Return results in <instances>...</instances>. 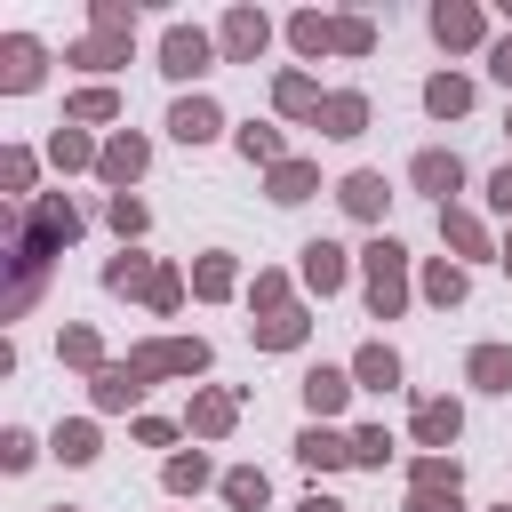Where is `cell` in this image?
<instances>
[{
    "label": "cell",
    "instance_id": "1",
    "mask_svg": "<svg viewBox=\"0 0 512 512\" xmlns=\"http://www.w3.org/2000/svg\"><path fill=\"white\" fill-rule=\"evenodd\" d=\"M64 240H80V208L64 200V192H40L32 208H24V224H16V240H8V264H16V280H8V320L16 312H32V296H40V272H48V256L64 248Z\"/></svg>",
    "mask_w": 512,
    "mask_h": 512
},
{
    "label": "cell",
    "instance_id": "2",
    "mask_svg": "<svg viewBox=\"0 0 512 512\" xmlns=\"http://www.w3.org/2000/svg\"><path fill=\"white\" fill-rule=\"evenodd\" d=\"M360 280H368V312H376V320H400V304H408V248L376 232V240L360 248Z\"/></svg>",
    "mask_w": 512,
    "mask_h": 512
},
{
    "label": "cell",
    "instance_id": "3",
    "mask_svg": "<svg viewBox=\"0 0 512 512\" xmlns=\"http://www.w3.org/2000/svg\"><path fill=\"white\" fill-rule=\"evenodd\" d=\"M128 368L152 384V376H200L208 368V344L200 336H152V344H136L128 352Z\"/></svg>",
    "mask_w": 512,
    "mask_h": 512
},
{
    "label": "cell",
    "instance_id": "4",
    "mask_svg": "<svg viewBox=\"0 0 512 512\" xmlns=\"http://www.w3.org/2000/svg\"><path fill=\"white\" fill-rule=\"evenodd\" d=\"M216 56H224V48H216L200 24H168V32H160V72H168V80H200Z\"/></svg>",
    "mask_w": 512,
    "mask_h": 512
},
{
    "label": "cell",
    "instance_id": "5",
    "mask_svg": "<svg viewBox=\"0 0 512 512\" xmlns=\"http://www.w3.org/2000/svg\"><path fill=\"white\" fill-rule=\"evenodd\" d=\"M216 48H224V64H256V56L272 48V16H264V8H232V16L216 24Z\"/></svg>",
    "mask_w": 512,
    "mask_h": 512
},
{
    "label": "cell",
    "instance_id": "6",
    "mask_svg": "<svg viewBox=\"0 0 512 512\" xmlns=\"http://www.w3.org/2000/svg\"><path fill=\"white\" fill-rule=\"evenodd\" d=\"M40 72H48V48H40L32 32H8V40H0V88H8V96H32Z\"/></svg>",
    "mask_w": 512,
    "mask_h": 512
},
{
    "label": "cell",
    "instance_id": "7",
    "mask_svg": "<svg viewBox=\"0 0 512 512\" xmlns=\"http://www.w3.org/2000/svg\"><path fill=\"white\" fill-rule=\"evenodd\" d=\"M152 168V144L136 136V128H120V136H104V152H96V176L112 184V192H128L136 176Z\"/></svg>",
    "mask_w": 512,
    "mask_h": 512
},
{
    "label": "cell",
    "instance_id": "8",
    "mask_svg": "<svg viewBox=\"0 0 512 512\" xmlns=\"http://www.w3.org/2000/svg\"><path fill=\"white\" fill-rule=\"evenodd\" d=\"M408 432H416V448H424V456H448V448L464 440V408H456V400H416Z\"/></svg>",
    "mask_w": 512,
    "mask_h": 512
},
{
    "label": "cell",
    "instance_id": "9",
    "mask_svg": "<svg viewBox=\"0 0 512 512\" xmlns=\"http://www.w3.org/2000/svg\"><path fill=\"white\" fill-rule=\"evenodd\" d=\"M184 424H192V440H224V432L240 424V392L200 384V392H192V408H184Z\"/></svg>",
    "mask_w": 512,
    "mask_h": 512
},
{
    "label": "cell",
    "instance_id": "10",
    "mask_svg": "<svg viewBox=\"0 0 512 512\" xmlns=\"http://www.w3.org/2000/svg\"><path fill=\"white\" fill-rule=\"evenodd\" d=\"M432 40H440V48H480V40H488V16H480L472 0H440V8H432Z\"/></svg>",
    "mask_w": 512,
    "mask_h": 512
},
{
    "label": "cell",
    "instance_id": "11",
    "mask_svg": "<svg viewBox=\"0 0 512 512\" xmlns=\"http://www.w3.org/2000/svg\"><path fill=\"white\" fill-rule=\"evenodd\" d=\"M168 136H176V144H216V136H224V112H216L208 96H176V104H168Z\"/></svg>",
    "mask_w": 512,
    "mask_h": 512
},
{
    "label": "cell",
    "instance_id": "12",
    "mask_svg": "<svg viewBox=\"0 0 512 512\" xmlns=\"http://www.w3.org/2000/svg\"><path fill=\"white\" fill-rule=\"evenodd\" d=\"M384 200H392V184H384L376 168H352V176L336 184V208L360 216V224H384Z\"/></svg>",
    "mask_w": 512,
    "mask_h": 512
},
{
    "label": "cell",
    "instance_id": "13",
    "mask_svg": "<svg viewBox=\"0 0 512 512\" xmlns=\"http://www.w3.org/2000/svg\"><path fill=\"white\" fill-rule=\"evenodd\" d=\"M296 256H304V288H312V296H336V288L352 280V256H344L336 240H304Z\"/></svg>",
    "mask_w": 512,
    "mask_h": 512
},
{
    "label": "cell",
    "instance_id": "14",
    "mask_svg": "<svg viewBox=\"0 0 512 512\" xmlns=\"http://www.w3.org/2000/svg\"><path fill=\"white\" fill-rule=\"evenodd\" d=\"M288 40H296V56H344V16L304 8V16H288Z\"/></svg>",
    "mask_w": 512,
    "mask_h": 512
},
{
    "label": "cell",
    "instance_id": "15",
    "mask_svg": "<svg viewBox=\"0 0 512 512\" xmlns=\"http://www.w3.org/2000/svg\"><path fill=\"white\" fill-rule=\"evenodd\" d=\"M408 184H416V192H432V200H440V208H448V192H456V184H464V160H456V152H440V144H432V152H416V160H408Z\"/></svg>",
    "mask_w": 512,
    "mask_h": 512
},
{
    "label": "cell",
    "instance_id": "16",
    "mask_svg": "<svg viewBox=\"0 0 512 512\" xmlns=\"http://www.w3.org/2000/svg\"><path fill=\"white\" fill-rule=\"evenodd\" d=\"M440 240H448V256H504V248L488 240V224H480L472 208H456V200L440 208Z\"/></svg>",
    "mask_w": 512,
    "mask_h": 512
},
{
    "label": "cell",
    "instance_id": "17",
    "mask_svg": "<svg viewBox=\"0 0 512 512\" xmlns=\"http://www.w3.org/2000/svg\"><path fill=\"white\" fill-rule=\"evenodd\" d=\"M296 464H304V472H336V464H352V440H344L336 424H304V432H296Z\"/></svg>",
    "mask_w": 512,
    "mask_h": 512
},
{
    "label": "cell",
    "instance_id": "18",
    "mask_svg": "<svg viewBox=\"0 0 512 512\" xmlns=\"http://www.w3.org/2000/svg\"><path fill=\"white\" fill-rule=\"evenodd\" d=\"M104 288H112V296H144V304H152V288H160V264H152V256H136V248H120V256L104 264Z\"/></svg>",
    "mask_w": 512,
    "mask_h": 512
},
{
    "label": "cell",
    "instance_id": "19",
    "mask_svg": "<svg viewBox=\"0 0 512 512\" xmlns=\"http://www.w3.org/2000/svg\"><path fill=\"white\" fill-rule=\"evenodd\" d=\"M88 392H96V408H104V416H128V408L144 400V376H136L128 360H112L104 376H88Z\"/></svg>",
    "mask_w": 512,
    "mask_h": 512
},
{
    "label": "cell",
    "instance_id": "20",
    "mask_svg": "<svg viewBox=\"0 0 512 512\" xmlns=\"http://www.w3.org/2000/svg\"><path fill=\"white\" fill-rule=\"evenodd\" d=\"M344 400H352V368H304V408H312V424H328Z\"/></svg>",
    "mask_w": 512,
    "mask_h": 512
},
{
    "label": "cell",
    "instance_id": "21",
    "mask_svg": "<svg viewBox=\"0 0 512 512\" xmlns=\"http://www.w3.org/2000/svg\"><path fill=\"white\" fill-rule=\"evenodd\" d=\"M312 128H320V136H368V96H360V88H336Z\"/></svg>",
    "mask_w": 512,
    "mask_h": 512
},
{
    "label": "cell",
    "instance_id": "22",
    "mask_svg": "<svg viewBox=\"0 0 512 512\" xmlns=\"http://www.w3.org/2000/svg\"><path fill=\"white\" fill-rule=\"evenodd\" d=\"M464 384L512 392V344H472V352H464Z\"/></svg>",
    "mask_w": 512,
    "mask_h": 512
},
{
    "label": "cell",
    "instance_id": "23",
    "mask_svg": "<svg viewBox=\"0 0 512 512\" xmlns=\"http://www.w3.org/2000/svg\"><path fill=\"white\" fill-rule=\"evenodd\" d=\"M272 104H280L288 120H320V104H328V96H320V80H312V72H280V80H272Z\"/></svg>",
    "mask_w": 512,
    "mask_h": 512
},
{
    "label": "cell",
    "instance_id": "24",
    "mask_svg": "<svg viewBox=\"0 0 512 512\" xmlns=\"http://www.w3.org/2000/svg\"><path fill=\"white\" fill-rule=\"evenodd\" d=\"M424 112H432V120H464V112H472V80H464V72H432V80H424Z\"/></svg>",
    "mask_w": 512,
    "mask_h": 512
},
{
    "label": "cell",
    "instance_id": "25",
    "mask_svg": "<svg viewBox=\"0 0 512 512\" xmlns=\"http://www.w3.org/2000/svg\"><path fill=\"white\" fill-rule=\"evenodd\" d=\"M240 288V264L224 256V248H208V256H192V296H208V304H224Z\"/></svg>",
    "mask_w": 512,
    "mask_h": 512
},
{
    "label": "cell",
    "instance_id": "26",
    "mask_svg": "<svg viewBox=\"0 0 512 512\" xmlns=\"http://www.w3.org/2000/svg\"><path fill=\"white\" fill-rule=\"evenodd\" d=\"M352 384H360V392H392V384H400V352H392V344H360V352H352Z\"/></svg>",
    "mask_w": 512,
    "mask_h": 512
},
{
    "label": "cell",
    "instance_id": "27",
    "mask_svg": "<svg viewBox=\"0 0 512 512\" xmlns=\"http://www.w3.org/2000/svg\"><path fill=\"white\" fill-rule=\"evenodd\" d=\"M64 64H80V72H112V64H128V40H120V32H88V40L64 48Z\"/></svg>",
    "mask_w": 512,
    "mask_h": 512
},
{
    "label": "cell",
    "instance_id": "28",
    "mask_svg": "<svg viewBox=\"0 0 512 512\" xmlns=\"http://www.w3.org/2000/svg\"><path fill=\"white\" fill-rule=\"evenodd\" d=\"M64 120H72V128H96V120H120V88H104V80H88V88H72V104H64Z\"/></svg>",
    "mask_w": 512,
    "mask_h": 512
},
{
    "label": "cell",
    "instance_id": "29",
    "mask_svg": "<svg viewBox=\"0 0 512 512\" xmlns=\"http://www.w3.org/2000/svg\"><path fill=\"white\" fill-rule=\"evenodd\" d=\"M232 144H240V160H256L264 176H272L280 160H296V152H288V136H280V128H256V120H248V128H232Z\"/></svg>",
    "mask_w": 512,
    "mask_h": 512
},
{
    "label": "cell",
    "instance_id": "30",
    "mask_svg": "<svg viewBox=\"0 0 512 512\" xmlns=\"http://www.w3.org/2000/svg\"><path fill=\"white\" fill-rule=\"evenodd\" d=\"M416 288H424V304H440V312H448V304H464V288H472V280H464V264H456V256H432Z\"/></svg>",
    "mask_w": 512,
    "mask_h": 512
},
{
    "label": "cell",
    "instance_id": "31",
    "mask_svg": "<svg viewBox=\"0 0 512 512\" xmlns=\"http://www.w3.org/2000/svg\"><path fill=\"white\" fill-rule=\"evenodd\" d=\"M248 336H256V352H296L312 336V320L304 312H272V320H248Z\"/></svg>",
    "mask_w": 512,
    "mask_h": 512
},
{
    "label": "cell",
    "instance_id": "32",
    "mask_svg": "<svg viewBox=\"0 0 512 512\" xmlns=\"http://www.w3.org/2000/svg\"><path fill=\"white\" fill-rule=\"evenodd\" d=\"M56 360H64V368H88V376H104V368H112L96 328H64V336H56Z\"/></svg>",
    "mask_w": 512,
    "mask_h": 512
},
{
    "label": "cell",
    "instance_id": "33",
    "mask_svg": "<svg viewBox=\"0 0 512 512\" xmlns=\"http://www.w3.org/2000/svg\"><path fill=\"white\" fill-rule=\"evenodd\" d=\"M264 496H272L264 464H232V472H224V504H232V512H264Z\"/></svg>",
    "mask_w": 512,
    "mask_h": 512
},
{
    "label": "cell",
    "instance_id": "34",
    "mask_svg": "<svg viewBox=\"0 0 512 512\" xmlns=\"http://www.w3.org/2000/svg\"><path fill=\"white\" fill-rule=\"evenodd\" d=\"M312 192H320V168H312V160H280V168H272V200H280V208H296V200H312Z\"/></svg>",
    "mask_w": 512,
    "mask_h": 512
},
{
    "label": "cell",
    "instance_id": "35",
    "mask_svg": "<svg viewBox=\"0 0 512 512\" xmlns=\"http://www.w3.org/2000/svg\"><path fill=\"white\" fill-rule=\"evenodd\" d=\"M48 448H56L64 464H96V448H104V440H96V424H88V416H72V424H56V440H48Z\"/></svg>",
    "mask_w": 512,
    "mask_h": 512
},
{
    "label": "cell",
    "instance_id": "36",
    "mask_svg": "<svg viewBox=\"0 0 512 512\" xmlns=\"http://www.w3.org/2000/svg\"><path fill=\"white\" fill-rule=\"evenodd\" d=\"M160 480H168V496H200L216 472H208V456L192 448V456H168V472H160Z\"/></svg>",
    "mask_w": 512,
    "mask_h": 512
},
{
    "label": "cell",
    "instance_id": "37",
    "mask_svg": "<svg viewBox=\"0 0 512 512\" xmlns=\"http://www.w3.org/2000/svg\"><path fill=\"white\" fill-rule=\"evenodd\" d=\"M408 488H456V496H464V464H456V456H416V464H408Z\"/></svg>",
    "mask_w": 512,
    "mask_h": 512
},
{
    "label": "cell",
    "instance_id": "38",
    "mask_svg": "<svg viewBox=\"0 0 512 512\" xmlns=\"http://www.w3.org/2000/svg\"><path fill=\"white\" fill-rule=\"evenodd\" d=\"M96 152H104V144H88L80 128H56V136H48V160H56V168H96Z\"/></svg>",
    "mask_w": 512,
    "mask_h": 512
},
{
    "label": "cell",
    "instance_id": "39",
    "mask_svg": "<svg viewBox=\"0 0 512 512\" xmlns=\"http://www.w3.org/2000/svg\"><path fill=\"white\" fill-rule=\"evenodd\" d=\"M248 304H256V320H272V312H296V304H288V272H256Z\"/></svg>",
    "mask_w": 512,
    "mask_h": 512
},
{
    "label": "cell",
    "instance_id": "40",
    "mask_svg": "<svg viewBox=\"0 0 512 512\" xmlns=\"http://www.w3.org/2000/svg\"><path fill=\"white\" fill-rule=\"evenodd\" d=\"M104 224H112L120 240H136V232H144V200H136V192H112V200H104Z\"/></svg>",
    "mask_w": 512,
    "mask_h": 512
},
{
    "label": "cell",
    "instance_id": "41",
    "mask_svg": "<svg viewBox=\"0 0 512 512\" xmlns=\"http://www.w3.org/2000/svg\"><path fill=\"white\" fill-rule=\"evenodd\" d=\"M384 456H392V432H384V424H360V432H352V464L384 472Z\"/></svg>",
    "mask_w": 512,
    "mask_h": 512
},
{
    "label": "cell",
    "instance_id": "42",
    "mask_svg": "<svg viewBox=\"0 0 512 512\" xmlns=\"http://www.w3.org/2000/svg\"><path fill=\"white\" fill-rule=\"evenodd\" d=\"M88 24H96V32H120V40H136V8H128V0H96V8H88Z\"/></svg>",
    "mask_w": 512,
    "mask_h": 512
},
{
    "label": "cell",
    "instance_id": "43",
    "mask_svg": "<svg viewBox=\"0 0 512 512\" xmlns=\"http://www.w3.org/2000/svg\"><path fill=\"white\" fill-rule=\"evenodd\" d=\"M0 184H8L16 200H40V192H32V152H8V160H0Z\"/></svg>",
    "mask_w": 512,
    "mask_h": 512
},
{
    "label": "cell",
    "instance_id": "44",
    "mask_svg": "<svg viewBox=\"0 0 512 512\" xmlns=\"http://www.w3.org/2000/svg\"><path fill=\"white\" fill-rule=\"evenodd\" d=\"M32 456H40V440H32V432H0V464H8V472H24Z\"/></svg>",
    "mask_w": 512,
    "mask_h": 512
},
{
    "label": "cell",
    "instance_id": "45",
    "mask_svg": "<svg viewBox=\"0 0 512 512\" xmlns=\"http://www.w3.org/2000/svg\"><path fill=\"white\" fill-rule=\"evenodd\" d=\"M408 512H464L456 488H408Z\"/></svg>",
    "mask_w": 512,
    "mask_h": 512
},
{
    "label": "cell",
    "instance_id": "46",
    "mask_svg": "<svg viewBox=\"0 0 512 512\" xmlns=\"http://www.w3.org/2000/svg\"><path fill=\"white\" fill-rule=\"evenodd\" d=\"M376 48V24L368 16H344V56H368Z\"/></svg>",
    "mask_w": 512,
    "mask_h": 512
},
{
    "label": "cell",
    "instance_id": "47",
    "mask_svg": "<svg viewBox=\"0 0 512 512\" xmlns=\"http://www.w3.org/2000/svg\"><path fill=\"white\" fill-rule=\"evenodd\" d=\"M176 304H184V272H168V264H160V288H152V312H176Z\"/></svg>",
    "mask_w": 512,
    "mask_h": 512
},
{
    "label": "cell",
    "instance_id": "48",
    "mask_svg": "<svg viewBox=\"0 0 512 512\" xmlns=\"http://www.w3.org/2000/svg\"><path fill=\"white\" fill-rule=\"evenodd\" d=\"M136 440H144V448H168L176 424H168V416H136Z\"/></svg>",
    "mask_w": 512,
    "mask_h": 512
},
{
    "label": "cell",
    "instance_id": "49",
    "mask_svg": "<svg viewBox=\"0 0 512 512\" xmlns=\"http://www.w3.org/2000/svg\"><path fill=\"white\" fill-rule=\"evenodd\" d=\"M488 208H496V216H512V160L488 176Z\"/></svg>",
    "mask_w": 512,
    "mask_h": 512
},
{
    "label": "cell",
    "instance_id": "50",
    "mask_svg": "<svg viewBox=\"0 0 512 512\" xmlns=\"http://www.w3.org/2000/svg\"><path fill=\"white\" fill-rule=\"evenodd\" d=\"M488 72L512 88V32H504V40H488Z\"/></svg>",
    "mask_w": 512,
    "mask_h": 512
},
{
    "label": "cell",
    "instance_id": "51",
    "mask_svg": "<svg viewBox=\"0 0 512 512\" xmlns=\"http://www.w3.org/2000/svg\"><path fill=\"white\" fill-rule=\"evenodd\" d=\"M296 512H344V504H336V496H320V488H312V496H304V504H296Z\"/></svg>",
    "mask_w": 512,
    "mask_h": 512
},
{
    "label": "cell",
    "instance_id": "52",
    "mask_svg": "<svg viewBox=\"0 0 512 512\" xmlns=\"http://www.w3.org/2000/svg\"><path fill=\"white\" fill-rule=\"evenodd\" d=\"M496 264H504V272H512V232H504V256H496Z\"/></svg>",
    "mask_w": 512,
    "mask_h": 512
},
{
    "label": "cell",
    "instance_id": "53",
    "mask_svg": "<svg viewBox=\"0 0 512 512\" xmlns=\"http://www.w3.org/2000/svg\"><path fill=\"white\" fill-rule=\"evenodd\" d=\"M504 136H512V112H504Z\"/></svg>",
    "mask_w": 512,
    "mask_h": 512
},
{
    "label": "cell",
    "instance_id": "54",
    "mask_svg": "<svg viewBox=\"0 0 512 512\" xmlns=\"http://www.w3.org/2000/svg\"><path fill=\"white\" fill-rule=\"evenodd\" d=\"M48 512H72V504H48Z\"/></svg>",
    "mask_w": 512,
    "mask_h": 512
},
{
    "label": "cell",
    "instance_id": "55",
    "mask_svg": "<svg viewBox=\"0 0 512 512\" xmlns=\"http://www.w3.org/2000/svg\"><path fill=\"white\" fill-rule=\"evenodd\" d=\"M504 512H512V504H504Z\"/></svg>",
    "mask_w": 512,
    "mask_h": 512
}]
</instances>
